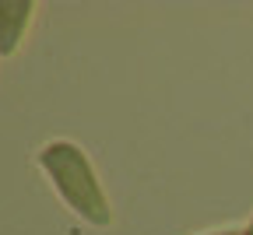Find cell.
<instances>
[{"mask_svg": "<svg viewBox=\"0 0 253 235\" xmlns=\"http://www.w3.org/2000/svg\"><path fill=\"white\" fill-rule=\"evenodd\" d=\"M39 169L49 176V183L63 196V204H67L81 221H88L95 228H106L113 221L109 196H106L99 176H95L88 155L74 141H49L39 151Z\"/></svg>", "mask_w": 253, "mask_h": 235, "instance_id": "1", "label": "cell"}, {"mask_svg": "<svg viewBox=\"0 0 253 235\" xmlns=\"http://www.w3.org/2000/svg\"><path fill=\"white\" fill-rule=\"evenodd\" d=\"M36 4L32 0H0V56H14L25 32L32 25Z\"/></svg>", "mask_w": 253, "mask_h": 235, "instance_id": "2", "label": "cell"}, {"mask_svg": "<svg viewBox=\"0 0 253 235\" xmlns=\"http://www.w3.org/2000/svg\"><path fill=\"white\" fill-rule=\"evenodd\" d=\"M239 235H253V218H250V225H246V228H243Z\"/></svg>", "mask_w": 253, "mask_h": 235, "instance_id": "3", "label": "cell"}, {"mask_svg": "<svg viewBox=\"0 0 253 235\" xmlns=\"http://www.w3.org/2000/svg\"><path fill=\"white\" fill-rule=\"evenodd\" d=\"M208 235H239V232H208Z\"/></svg>", "mask_w": 253, "mask_h": 235, "instance_id": "4", "label": "cell"}]
</instances>
